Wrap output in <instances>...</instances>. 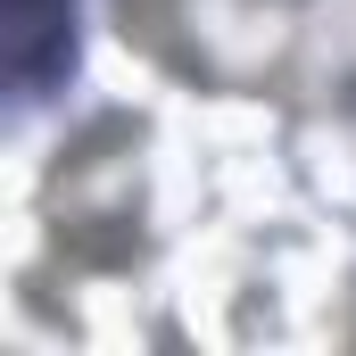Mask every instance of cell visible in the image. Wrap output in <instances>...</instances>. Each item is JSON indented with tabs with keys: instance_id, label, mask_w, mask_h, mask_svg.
<instances>
[{
	"instance_id": "cell-1",
	"label": "cell",
	"mask_w": 356,
	"mask_h": 356,
	"mask_svg": "<svg viewBox=\"0 0 356 356\" xmlns=\"http://www.w3.org/2000/svg\"><path fill=\"white\" fill-rule=\"evenodd\" d=\"M116 17H124V42L158 50L166 67L249 91L282 67L298 0H116Z\"/></svg>"
}]
</instances>
